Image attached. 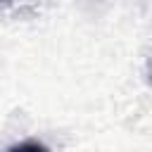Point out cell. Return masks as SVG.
Segmentation results:
<instances>
[{"label":"cell","mask_w":152,"mask_h":152,"mask_svg":"<svg viewBox=\"0 0 152 152\" xmlns=\"http://www.w3.org/2000/svg\"><path fill=\"white\" fill-rule=\"evenodd\" d=\"M10 152H48V147L43 142H36V140H26V142H19L14 147H10Z\"/></svg>","instance_id":"obj_1"}]
</instances>
